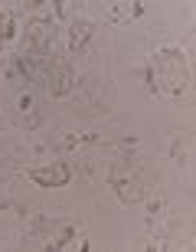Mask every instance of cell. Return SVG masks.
Wrapping results in <instances>:
<instances>
[{
  "label": "cell",
  "instance_id": "obj_12",
  "mask_svg": "<svg viewBox=\"0 0 196 252\" xmlns=\"http://www.w3.org/2000/svg\"><path fill=\"white\" fill-rule=\"evenodd\" d=\"M170 158H173V160H183V141H180V138L170 141Z\"/></svg>",
  "mask_w": 196,
  "mask_h": 252
},
{
  "label": "cell",
  "instance_id": "obj_10",
  "mask_svg": "<svg viewBox=\"0 0 196 252\" xmlns=\"http://www.w3.org/2000/svg\"><path fill=\"white\" fill-rule=\"evenodd\" d=\"M164 213H167V196H164V193H154L147 200V220L154 223V220H160Z\"/></svg>",
  "mask_w": 196,
  "mask_h": 252
},
{
  "label": "cell",
  "instance_id": "obj_11",
  "mask_svg": "<svg viewBox=\"0 0 196 252\" xmlns=\"http://www.w3.org/2000/svg\"><path fill=\"white\" fill-rule=\"evenodd\" d=\"M49 10H53L59 20H65V23H69V20H75L72 13H79V3H53Z\"/></svg>",
  "mask_w": 196,
  "mask_h": 252
},
{
  "label": "cell",
  "instance_id": "obj_4",
  "mask_svg": "<svg viewBox=\"0 0 196 252\" xmlns=\"http://www.w3.org/2000/svg\"><path fill=\"white\" fill-rule=\"evenodd\" d=\"M75 85H79V75L75 69L65 59H56L49 56V65H46V79H43V89H46L53 98H69L75 92Z\"/></svg>",
  "mask_w": 196,
  "mask_h": 252
},
{
  "label": "cell",
  "instance_id": "obj_1",
  "mask_svg": "<svg viewBox=\"0 0 196 252\" xmlns=\"http://www.w3.org/2000/svg\"><path fill=\"white\" fill-rule=\"evenodd\" d=\"M147 82L154 92L167 95V98H183L190 89V59L183 56L180 46H164L150 56Z\"/></svg>",
  "mask_w": 196,
  "mask_h": 252
},
{
  "label": "cell",
  "instance_id": "obj_3",
  "mask_svg": "<svg viewBox=\"0 0 196 252\" xmlns=\"http://www.w3.org/2000/svg\"><path fill=\"white\" fill-rule=\"evenodd\" d=\"M108 184L114 187L118 200L128 203V206L144 200V170H140L138 158H131V154H124V158L108 170Z\"/></svg>",
  "mask_w": 196,
  "mask_h": 252
},
{
  "label": "cell",
  "instance_id": "obj_7",
  "mask_svg": "<svg viewBox=\"0 0 196 252\" xmlns=\"http://www.w3.org/2000/svg\"><path fill=\"white\" fill-rule=\"evenodd\" d=\"M144 13V3H131V0H124V3H108L105 7V17L112 20V23H118V27H128V23H134V20Z\"/></svg>",
  "mask_w": 196,
  "mask_h": 252
},
{
  "label": "cell",
  "instance_id": "obj_2",
  "mask_svg": "<svg viewBox=\"0 0 196 252\" xmlns=\"http://www.w3.org/2000/svg\"><path fill=\"white\" fill-rule=\"evenodd\" d=\"M59 20L53 17V10H36L33 17L23 23V53H36V56H53L59 39Z\"/></svg>",
  "mask_w": 196,
  "mask_h": 252
},
{
  "label": "cell",
  "instance_id": "obj_5",
  "mask_svg": "<svg viewBox=\"0 0 196 252\" xmlns=\"http://www.w3.org/2000/svg\"><path fill=\"white\" fill-rule=\"evenodd\" d=\"M65 43H69V53H85L88 49V43H92V20L85 17H75L69 20V33H65Z\"/></svg>",
  "mask_w": 196,
  "mask_h": 252
},
{
  "label": "cell",
  "instance_id": "obj_14",
  "mask_svg": "<svg viewBox=\"0 0 196 252\" xmlns=\"http://www.w3.org/2000/svg\"><path fill=\"white\" fill-rule=\"evenodd\" d=\"M0 125H3V118H0Z\"/></svg>",
  "mask_w": 196,
  "mask_h": 252
},
{
  "label": "cell",
  "instance_id": "obj_9",
  "mask_svg": "<svg viewBox=\"0 0 196 252\" xmlns=\"http://www.w3.org/2000/svg\"><path fill=\"white\" fill-rule=\"evenodd\" d=\"M17 108H20V115H27L29 128H36V125H39V102H36V95H33V92H20L17 95Z\"/></svg>",
  "mask_w": 196,
  "mask_h": 252
},
{
  "label": "cell",
  "instance_id": "obj_13",
  "mask_svg": "<svg viewBox=\"0 0 196 252\" xmlns=\"http://www.w3.org/2000/svg\"><path fill=\"white\" fill-rule=\"evenodd\" d=\"M3 23H7V13H0V46L7 43V39H3Z\"/></svg>",
  "mask_w": 196,
  "mask_h": 252
},
{
  "label": "cell",
  "instance_id": "obj_6",
  "mask_svg": "<svg viewBox=\"0 0 196 252\" xmlns=\"http://www.w3.org/2000/svg\"><path fill=\"white\" fill-rule=\"evenodd\" d=\"M72 177V170L65 164H49V167H33L29 170V180L39 184V187H65Z\"/></svg>",
  "mask_w": 196,
  "mask_h": 252
},
{
  "label": "cell",
  "instance_id": "obj_8",
  "mask_svg": "<svg viewBox=\"0 0 196 252\" xmlns=\"http://www.w3.org/2000/svg\"><path fill=\"white\" fill-rule=\"evenodd\" d=\"M49 249H88L85 236L75 229V226H62L53 239H49Z\"/></svg>",
  "mask_w": 196,
  "mask_h": 252
}]
</instances>
